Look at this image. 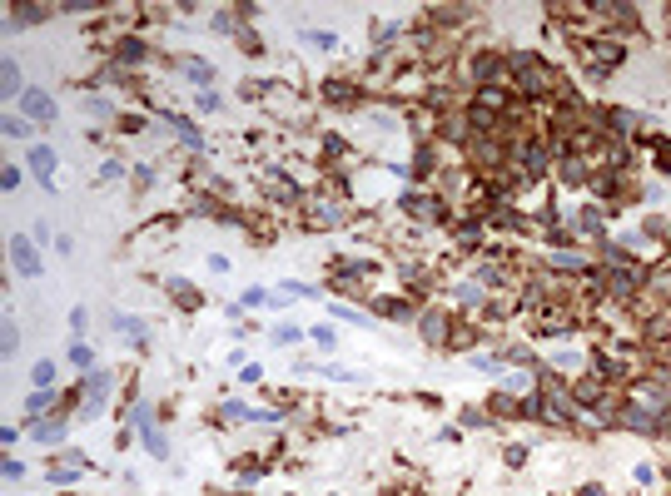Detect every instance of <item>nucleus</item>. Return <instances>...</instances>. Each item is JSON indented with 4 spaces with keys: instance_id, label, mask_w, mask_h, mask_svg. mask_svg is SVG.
<instances>
[{
    "instance_id": "2",
    "label": "nucleus",
    "mask_w": 671,
    "mask_h": 496,
    "mask_svg": "<svg viewBox=\"0 0 671 496\" xmlns=\"http://www.w3.org/2000/svg\"><path fill=\"white\" fill-rule=\"evenodd\" d=\"M25 109H30V114H35V119H45V124H50V119H55V104H50V99H45V95H35V90H30V95H25Z\"/></svg>"
},
{
    "instance_id": "1",
    "label": "nucleus",
    "mask_w": 671,
    "mask_h": 496,
    "mask_svg": "<svg viewBox=\"0 0 671 496\" xmlns=\"http://www.w3.org/2000/svg\"><path fill=\"white\" fill-rule=\"evenodd\" d=\"M10 253H15V268H20V273H35V258H30V238H10Z\"/></svg>"
}]
</instances>
